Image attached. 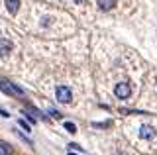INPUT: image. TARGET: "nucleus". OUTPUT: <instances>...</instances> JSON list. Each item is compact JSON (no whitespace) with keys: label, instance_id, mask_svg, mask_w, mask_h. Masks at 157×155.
Masks as SVG:
<instances>
[{"label":"nucleus","instance_id":"obj_1","mask_svg":"<svg viewBox=\"0 0 157 155\" xmlns=\"http://www.w3.org/2000/svg\"><path fill=\"white\" fill-rule=\"evenodd\" d=\"M0 90L8 96H18V98H24V96H26V93H24L18 85L8 83V81H4V79H0Z\"/></svg>","mask_w":157,"mask_h":155},{"label":"nucleus","instance_id":"obj_2","mask_svg":"<svg viewBox=\"0 0 157 155\" xmlns=\"http://www.w3.org/2000/svg\"><path fill=\"white\" fill-rule=\"evenodd\" d=\"M55 96H57V100H59V102L69 104V102L73 100V90L69 89L67 85H59L57 89H55Z\"/></svg>","mask_w":157,"mask_h":155},{"label":"nucleus","instance_id":"obj_3","mask_svg":"<svg viewBox=\"0 0 157 155\" xmlns=\"http://www.w3.org/2000/svg\"><path fill=\"white\" fill-rule=\"evenodd\" d=\"M114 94H116V98L126 100V98H130V96H132V86L128 85V83H118L114 86Z\"/></svg>","mask_w":157,"mask_h":155},{"label":"nucleus","instance_id":"obj_4","mask_svg":"<svg viewBox=\"0 0 157 155\" xmlns=\"http://www.w3.org/2000/svg\"><path fill=\"white\" fill-rule=\"evenodd\" d=\"M140 138H141V139H153V138H155V130L151 128V126L144 124V126L140 128Z\"/></svg>","mask_w":157,"mask_h":155},{"label":"nucleus","instance_id":"obj_5","mask_svg":"<svg viewBox=\"0 0 157 155\" xmlns=\"http://www.w3.org/2000/svg\"><path fill=\"white\" fill-rule=\"evenodd\" d=\"M12 41H10V40H6V37H2V40H0V55H2V57H6L8 55V53L10 51H12Z\"/></svg>","mask_w":157,"mask_h":155},{"label":"nucleus","instance_id":"obj_6","mask_svg":"<svg viewBox=\"0 0 157 155\" xmlns=\"http://www.w3.org/2000/svg\"><path fill=\"white\" fill-rule=\"evenodd\" d=\"M114 6H116V0H98V8H100V10H104V12L112 10Z\"/></svg>","mask_w":157,"mask_h":155},{"label":"nucleus","instance_id":"obj_7","mask_svg":"<svg viewBox=\"0 0 157 155\" xmlns=\"http://www.w3.org/2000/svg\"><path fill=\"white\" fill-rule=\"evenodd\" d=\"M6 8L10 14H18L20 10V0H6Z\"/></svg>","mask_w":157,"mask_h":155},{"label":"nucleus","instance_id":"obj_8","mask_svg":"<svg viewBox=\"0 0 157 155\" xmlns=\"http://www.w3.org/2000/svg\"><path fill=\"white\" fill-rule=\"evenodd\" d=\"M0 153H2V155H8L10 153V145L6 142H0Z\"/></svg>","mask_w":157,"mask_h":155},{"label":"nucleus","instance_id":"obj_9","mask_svg":"<svg viewBox=\"0 0 157 155\" xmlns=\"http://www.w3.org/2000/svg\"><path fill=\"white\" fill-rule=\"evenodd\" d=\"M65 130H67V132H71V134H75L77 132V126L73 124V122H65Z\"/></svg>","mask_w":157,"mask_h":155},{"label":"nucleus","instance_id":"obj_10","mask_svg":"<svg viewBox=\"0 0 157 155\" xmlns=\"http://www.w3.org/2000/svg\"><path fill=\"white\" fill-rule=\"evenodd\" d=\"M41 26H43V28L51 26V18H49V16H43V18H41Z\"/></svg>","mask_w":157,"mask_h":155},{"label":"nucleus","instance_id":"obj_11","mask_svg":"<svg viewBox=\"0 0 157 155\" xmlns=\"http://www.w3.org/2000/svg\"><path fill=\"white\" fill-rule=\"evenodd\" d=\"M49 114H51L53 118H57V120L61 118V112H59V110H55V108H49Z\"/></svg>","mask_w":157,"mask_h":155},{"label":"nucleus","instance_id":"obj_12","mask_svg":"<svg viewBox=\"0 0 157 155\" xmlns=\"http://www.w3.org/2000/svg\"><path fill=\"white\" fill-rule=\"evenodd\" d=\"M18 124H20V126H22V128H24V130H26V132H29V126L26 124V120H18Z\"/></svg>","mask_w":157,"mask_h":155},{"label":"nucleus","instance_id":"obj_13","mask_svg":"<svg viewBox=\"0 0 157 155\" xmlns=\"http://www.w3.org/2000/svg\"><path fill=\"white\" fill-rule=\"evenodd\" d=\"M69 147H71V149H77V151H82V147H81V145H77V143H71Z\"/></svg>","mask_w":157,"mask_h":155},{"label":"nucleus","instance_id":"obj_14","mask_svg":"<svg viewBox=\"0 0 157 155\" xmlns=\"http://www.w3.org/2000/svg\"><path fill=\"white\" fill-rule=\"evenodd\" d=\"M0 116H4V118H10V116H8V112H6L4 108H0Z\"/></svg>","mask_w":157,"mask_h":155},{"label":"nucleus","instance_id":"obj_15","mask_svg":"<svg viewBox=\"0 0 157 155\" xmlns=\"http://www.w3.org/2000/svg\"><path fill=\"white\" fill-rule=\"evenodd\" d=\"M73 2H77V4H85L86 0H73Z\"/></svg>","mask_w":157,"mask_h":155},{"label":"nucleus","instance_id":"obj_16","mask_svg":"<svg viewBox=\"0 0 157 155\" xmlns=\"http://www.w3.org/2000/svg\"><path fill=\"white\" fill-rule=\"evenodd\" d=\"M69 155H75V153H73V151H69Z\"/></svg>","mask_w":157,"mask_h":155}]
</instances>
